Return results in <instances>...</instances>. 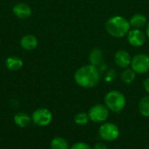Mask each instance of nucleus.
Wrapping results in <instances>:
<instances>
[{
	"label": "nucleus",
	"mask_w": 149,
	"mask_h": 149,
	"mask_svg": "<svg viewBox=\"0 0 149 149\" xmlns=\"http://www.w3.org/2000/svg\"><path fill=\"white\" fill-rule=\"evenodd\" d=\"M131 57L128 52L125 50H120L116 52L114 56V61L116 65L120 68H127L129 65H131Z\"/></svg>",
	"instance_id": "obj_10"
},
{
	"label": "nucleus",
	"mask_w": 149,
	"mask_h": 149,
	"mask_svg": "<svg viewBox=\"0 0 149 149\" xmlns=\"http://www.w3.org/2000/svg\"><path fill=\"white\" fill-rule=\"evenodd\" d=\"M14 15L20 19H26L31 15V8L24 3H18L12 8Z\"/></svg>",
	"instance_id": "obj_9"
},
{
	"label": "nucleus",
	"mask_w": 149,
	"mask_h": 149,
	"mask_svg": "<svg viewBox=\"0 0 149 149\" xmlns=\"http://www.w3.org/2000/svg\"><path fill=\"white\" fill-rule=\"evenodd\" d=\"M87 113L91 121L94 123L102 124L107 120L109 114H110V111L106 107V105L97 104V105L93 106L89 109Z\"/></svg>",
	"instance_id": "obj_5"
},
{
	"label": "nucleus",
	"mask_w": 149,
	"mask_h": 149,
	"mask_svg": "<svg viewBox=\"0 0 149 149\" xmlns=\"http://www.w3.org/2000/svg\"><path fill=\"white\" fill-rule=\"evenodd\" d=\"M132 69L138 74H145L149 72V56L144 53L135 55L131 60Z\"/></svg>",
	"instance_id": "obj_6"
},
{
	"label": "nucleus",
	"mask_w": 149,
	"mask_h": 149,
	"mask_svg": "<svg viewBox=\"0 0 149 149\" xmlns=\"http://www.w3.org/2000/svg\"><path fill=\"white\" fill-rule=\"evenodd\" d=\"M136 78V72L131 68H126L122 73H121V80L125 83V84H132Z\"/></svg>",
	"instance_id": "obj_18"
},
{
	"label": "nucleus",
	"mask_w": 149,
	"mask_h": 149,
	"mask_svg": "<svg viewBox=\"0 0 149 149\" xmlns=\"http://www.w3.org/2000/svg\"><path fill=\"white\" fill-rule=\"evenodd\" d=\"M93 149H108V148H107V146L105 143L98 142V143H96V144L93 146Z\"/></svg>",
	"instance_id": "obj_22"
},
{
	"label": "nucleus",
	"mask_w": 149,
	"mask_h": 149,
	"mask_svg": "<svg viewBox=\"0 0 149 149\" xmlns=\"http://www.w3.org/2000/svg\"><path fill=\"white\" fill-rule=\"evenodd\" d=\"M115 77H116V72L114 70L111 69L109 70L107 72V75H106V81L107 82H111L113 80L115 79Z\"/></svg>",
	"instance_id": "obj_21"
},
{
	"label": "nucleus",
	"mask_w": 149,
	"mask_h": 149,
	"mask_svg": "<svg viewBox=\"0 0 149 149\" xmlns=\"http://www.w3.org/2000/svg\"><path fill=\"white\" fill-rule=\"evenodd\" d=\"M106 30L109 35L114 38H123L130 31V24L127 19L121 16L110 17L106 23Z\"/></svg>",
	"instance_id": "obj_2"
},
{
	"label": "nucleus",
	"mask_w": 149,
	"mask_h": 149,
	"mask_svg": "<svg viewBox=\"0 0 149 149\" xmlns=\"http://www.w3.org/2000/svg\"><path fill=\"white\" fill-rule=\"evenodd\" d=\"M143 86H144V89L145 91L149 94V78H147L145 80H144V83H143Z\"/></svg>",
	"instance_id": "obj_23"
},
{
	"label": "nucleus",
	"mask_w": 149,
	"mask_h": 149,
	"mask_svg": "<svg viewBox=\"0 0 149 149\" xmlns=\"http://www.w3.org/2000/svg\"><path fill=\"white\" fill-rule=\"evenodd\" d=\"M31 120H32L31 118L26 113H24V112L17 113L14 116V121H15L16 125L22 128L28 127L31 124Z\"/></svg>",
	"instance_id": "obj_14"
},
{
	"label": "nucleus",
	"mask_w": 149,
	"mask_h": 149,
	"mask_svg": "<svg viewBox=\"0 0 149 149\" xmlns=\"http://www.w3.org/2000/svg\"><path fill=\"white\" fill-rule=\"evenodd\" d=\"M75 82L83 88H93L96 86L100 79V72L98 67L86 65L79 68L74 73Z\"/></svg>",
	"instance_id": "obj_1"
},
{
	"label": "nucleus",
	"mask_w": 149,
	"mask_h": 149,
	"mask_svg": "<svg viewBox=\"0 0 149 149\" xmlns=\"http://www.w3.org/2000/svg\"><path fill=\"white\" fill-rule=\"evenodd\" d=\"M120 130L119 127L113 122L106 121L102 123L99 128V135L104 141H114L120 137Z\"/></svg>",
	"instance_id": "obj_4"
},
{
	"label": "nucleus",
	"mask_w": 149,
	"mask_h": 149,
	"mask_svg": "<svg viewBox=\"0 0 149 149\" xmlns=\"http://www.w3.org/2000/svg\"><path fill=\"white\" fill-rule=\"evenodd\" d=\"M31 120L36 125L40 127H45L52 122V113L47 108H44V107L38 108L33 112Z\"/></svg>",
	"instance_id": "obj_7"
},
{
	"label": "nucleus",
	"mask_w": 149,
	"mask_h": 149,
	"mask_svg": "<svg viewBox=\"0 0 149 149\" xmlns=\"http://www.w3.org/2000/svg\"><path fill=\"white\" fill-rule=\"evenodd\" d=\"M127 40L133 46L140 47L144 45L146 36L141 29H133L127 33Z\"/></svg>",
	"instance_id": "obj_8"
},
{
	"label": "nucleus",
	"mask_w": 149,
	"mask_h": 149,
	"mask_svg": "<svg viewBox=\"0 0 149 149\" xmlns=\"http://www.w3.org/2000/svg\"><path fill=\"white\" fill-rule=\"evenodd\" d=\"M89 120H90V119H89L88 113H84V112L78 113L74 116V122L79 126H86L88 124Z\"/></svg>",
	"instance_id": "obj_19"
},
{
	"label": "nucleus",
	"mask_w": 149,
	"mask_h": 149,
	"mask_svg": "<svg viewBox=\"0 0 149 149\" xmlns=\"http://www.w3.org/2000/svg\"><path fill=\"white\" fill-rule=\"evenodd\" d=\"M69 149H93V148L86 142H76Z\"/></svg>",
	"instance_id": "obj_20"
},
{
	"label": "nucleus",
	"mask_w": 149,
	"mask_h": 149,
	"mask_svg": "<svg viewBox=\"0 0 149 149\" xmlns=\"http://www.w3.org/2000/svg\"><path fill=\"white\" fill-rule=\"evenodd\" d=\"M20 45L25 51H32L38 46V38L31 34L24 35L20 40Z\"/></svg>",
	"instance_id": "obj_11"
},
{
	"label": "nucleus",
	"mask_w": 149,
	"mask_h": 149,
	"mask_svg": "<svg viewBox=\"0 0 149 149\" xmlns=\"http://www.w3.org/2000/svg\"><path fill=\"white\" fill-rule=\"evenodd\" d=\"M105 105L113 113H119L126 107L127 100L125 95L117 90H112L108 92L105 96Z\"/></svg>",
	"instance_id": "obj_3"
},
{
	"label": "nucleus",
	"mask_w": 149,
	"mask_h": 149,
	"mask_svg": "<svg viewBox=\"0 0 149 149\" xmlns=\"http://www.w3.org/2000/svg\"><path fill=\"white\" fill-rule=\"evenodd\" d=\"M129 24L134 29H141L147 24V17L143 14H135L130 18Z\"/></svg>",
	"instance_id": "obj_15"
},
{
	"label": "nucleus",
	"mask_w": 149,
	"mask_h": 149,
	"mask_svg": "<svg viewBox=\"0 0 149 149\" xmlns=\"http://www.w3.org/2000/svg\"><path fill=\"white\" fill-rule=\"evenodd\" d=\"M23 65L22 58L17 56H10L5 60V66L10 71H18L23 67Z\"/></svg>",
	"instance_id": "obj_12"
},
{
	"label": "nucleus",
	"mask_w": 149,
	"mask_h": 149,
	"mask_svg": "<svg viewBox=\"0 0 149 149\" xmlns=\"http://www.w3.org/2000/svg\"><path fill=\"white\" fill-rule=\"evenodd\" d=\"M140 113L146 118H149V95L142 97L138 104Z\"/></svg>",
	"instance_id": "obj_16"
},
{
	"label": "nucleus",
	"mask_w": 149,
	"mask_h": 149,
	"mask_svg": "<svg viewBox=\"0 0 149 149\" xmlns=\"http://www.w3.org/2000/svg\"><path fill=\"white\" fill-rule=\"evenodd\" d=\"M147 35H148V37L149 38V23L148 24V26H147Z\"/></svg>",
	"instance_id": "obj_24"
},
{
	"label": "nucleus",
	"mask_w": 149,
	"mask_h": 149,
	"mask_svg": "<svg viewBox=\"0 0 149 149\" xmlns=\"http://www.w3.org/2000/svg\"><path fill=\"white\" fill-rule=\"evenodd\" d=\"M52 149H69V144L67 141L62 137H55L51 141Z\"/></svg>",
	"instance_id": "obj_17"
},
{
	"label": "nucleus",
	"mask_w": 149,
	"mask_h": 149,
	"mask_svg": "<svg viewBox=\"0 0 149 149\" xmlns=\"http://www.w3.org/2000/svg\"><path fill=\"white\" fill-rule=\"evenodd\" d=\"M103 58H104V53L103 51L99 49V48H95L93 49L89 55V61L91 63V65L98 67L99 65H101L103 63Z\"/></svg>",
	"instance_id": "obj_13"
}]
</instances>
